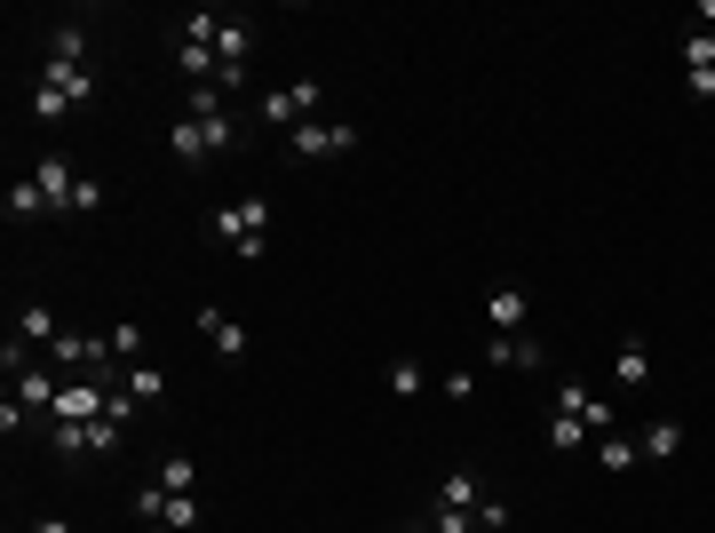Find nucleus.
<instances>
[{"instance_id": "b1692460", "label": "nucleus", "mask_w": 715, "mask_h": 533, "mask_svg": "<svg viewBox=\"0 0 715 533\" xmlns=\"http://www.w3.org/2000/svg\"><path fill=\"white\" fill-rule=\"evenodd\" d=\"M104 343H112V359H120V367H136V359H143V326H136V319H120Z\"/></svg>"}, {"instance_id": "9b49d317", "label": "nucleus", "mask_w": 715, "mask_h": 533, "mask_svg": "<svg viewBox=\"0 0 715 533\" xmlns=\"http://www.w3.org/2000/svg\"><path fill=\"white\" fill-rule=\"evenodd\" d=\"M541 359H549V350L532 343V335H493V343H485V367H525V374H532Z\"/></svg>"}, {"instance_id": "0eeeda50", "label": "nucleus", "mask_w": 715, "mask_h": 533, "mask_svg": "<svg viewBox=\"0 0 715 533\" xmlns=\"http://www.w3.org/2000/svg\"><path fill=\"white\" fill-rule=\"evenodd\" d=\"M48 359H57V367H72V374H96V383H104V367H112V343H104V335H72V326H64Z\"/></svg>"}, {"instance_id": "393cba45", "label": "nucleus", "mask_w": 715, "mask_h": 533, "mask_svg": "<svg viewBox=\"0 0 715 533\" xmlns=\"http://www.w3.org/2000/svg\"><path fill=\"white\" fill-rule=\"evenodd\" d=\"M549 446H556V454H580V446H589V422H573V414H549Z\"/></svg>"}, {"instance_id": "39448f33", "label": "nucleus", "mask_w": 715, "mask_h": 533, "mask_svg": "<svg viewBox=\"0 0 715 533\" xmlns=\"http://www.w3.org/2000/svg\"><path fill=\"white\" fill-rule=\"evenodd\" d=\"M318 80H294V88H263V104H254V112H263V128H278V136H287V128H302V120H318Z\"/></svg>"}, {"instance_id": "aec40b11", "label": "nucleus", "mask_w": 715, "mask_h": 533, "mask_svg": "<svg viewBox=\"0 0 715 533\" xmlns=\"http://www.w3.org/2000/svg\"><path fill=\"white\" fill-rule=\"evenodd\" d=\"M9 215H16V223H33V215H48V191L33 184V175H16V184H9Z\"/></svg>"}, {"instance_id": "a878e982", "label": "nucleus", "mask_w": 715, "mask_h": 533, "mask_svg": "<svg viewBox=\"0 0 715 533\" xmlns=\"http://www.w3.org/2000/svg\"><path fill=\"white\" fill-rule=\"evenodd\" d=\"M160 486L167 494H191L199 486V462H191V454H167V462H160Z\"/></svg>"}, {"instance_id": "9d476101", "label": "nucleus", "mask_w": 715, "mask_h": 533, "mask_svg": "<svg viewBox=\"0 0 715 533\" xmlns=\"http://www.w3.org/2000/svg\"><path fill=\"white\" fill-rule=\"evenodd\" d=\"M636 454H644V462H676V454H683V422H668V414L644 422V430H636Z\"/></svg>"}, {"instance_id": "f3484780", "label": "nucleus", "mask_w": 715, "mask_h": 533, "mask_svg": "<svg viewBox=\"0 0 715 533\" xmlns=\"http://www.w3.org/2000/svg\"><path fill=\"white\" fill-rule=\"evenodd\" d=\"M16 335L57 350V335H64V326H57V311H48V302H24V311H16Z\"/></svg>"}, {"instance_id": "cd10ccee", "label": "nucleus", "mask_w": 715, "mask_h": 533, "mask_svg": "<svg viewBox=\"0 0 715 533\" xmlns=\"http://www.w3.org/2000/svg\"><path fill=\"white\" fill-rule=\"evenodd\" d=\"M414 533H438V525H414Z\"/></svg>"}, {"instance_id": "2eb2a0df", "label": "nucleus", "mask_w": 715, "mask_h": 533, "mask_svg": "<svg viewBox=\"0 0 715 533\" xmlns=\"http://www.w3.org/2000/svg\"><path fill=\"white\" fill-rule=\"evenodd\" d=\"M120 391H127V398H136V406H160V398H167V374H160V367H151V359H136V367H127V374H120Z\"/></svg>"}, {"instance_id": "f8f14e48", "label": "nucleus", "mask_w": 715, "mask_h": 533, "mask_svg": "<svg viewBox=\"0 0 715 533\" xmlns=\"http://www.w3.org/2000/svg\"><path fill=\"white\" fill-rule=\"evenodd\" d=\"M612 374H620V391H644V383H652V350H644V335H628L620 350H612Z\"/></svg>"}, {"instance_id": "dca6fc26", "label": "nucleus", "mask_w": 715, "mask_h": 533, "mask_svg": "<svg viewBox=\"0 0 715 533\" xmlns=\"http://www.w3.org/2000/svg\"><path fill=\"white\" fill-rule=\"evenodd\" d=\"M438 510H469V518L485 510V486H477V470H453V478H446V486H438Z\"/></svg>"}, {"instance_id": "423d86ee", "label": "nucleus", "mask_w": 715, "mask_h": 533, "mask_svg": "<svg viewBox=\"0 0 715 533\" xmlns=\"http://www.w3.org/2000/svg\"><path fill=\"white\" fill-rule=\"evenodd\" d=\"M335 151H358L350 120H302V128H287V160H335Z\"/></svg>"}, {"instance_id": "4468645a", "label": "nucleus", "mask_w": 715, "mask_h": 533, "mask_svg": "<svg viewBox=\"0 0 715 533\" xmlns=\"http://www.w3.org/2000/svg\"><path fill=\"white\" fill-rule=\"evenodd\" d=\"M485 319H493V335H525V287H493Z\"/></svg>"}, {"instance_id": "4be33fe9", "label": "nucleus", "mask_w": 715, "mask_h": 533, "mask_svg": "<svg viewBox=\"0 0 715 533\" xmlns=\"http://www.w3.org/2000/svg\"><path fill=\"white\" fill-rule=\"evenodd\" d=\"M72 430H80V454H112L127 422H112V414H96V422H72Z\"/></svg>"}, {"instance_id": "1a4fd4ad", "label": "nucleus", "mask_w": 715, "mask_h": 533, "mask_svg": "<svg viewBox=\"0 0 715 533\" xmlns=\"http://www.w3.org/2000/svg\"><path fill=\"white\" fill-rule=\"evenodd\" d=\"M556 414H573V422H589V430H597V438H604V430H612V406H597V398H589V383H556Z\"/></svg>"}, {"instance_id": "412c9836", "label": "nucleus", "mask_w": 715, "mask_h": 533, "mask_svg": "<svg viewBox=\"0 0 715 533\" xmlns=\"http://www.w3.org/2000/svg\"><path fill=\"white\" fill-rule=\"evenodd\" d=\"M381 383H390L398 398H422V391H429V367H422V359H390V374H381Z\"/></svg>"}, {"instance_id": "f03ea898", "label": "nucleus", "mask_w": 715, "mask_h": 533, "mask_svg": "<svg viewBox=\"0 0 715 533\" xmlns=\"http://www.w3.org/2000/svg\"><path fill=\"white\" fill-rule=\"evenodd\" d=\"M208 232L231 247L239 263H254V256L271 247V199H231V208H215V215H208Z\"/></svg>"}, {"instance_id": "6ab92c4d", "label": "nucleus", "mask_w": 715, "mask_h": 533, "mask_svg": "<svg viewBox=\"0 0 715 533\" xmlns=\"http://www.w3.org/2000/svg\"><path fill=\"white\" fill-rule=\"evenodd\" d=\"M644 454H636V438H620V430H604L597 438V470H636Z\"/></svg>"}, {"instance_id": "ddd939ff", "label": "nucleus", "mask_w": 715, "mask_h": 533, "mask_svg": "<svg viewBox=\"0 0 715 533\" xmlns=\"http://www.w3.org/2000/svg\"><path fill=\"white\" fill-rule=\"evenodd\" d=\"M40 88H64L72 104H88V96H96V72L88 64H40Z\"/></svg>"}, {"instance_id": "a211bd4d", "label": "nucleus", "mask_w": 715, "mask_h": 533, "mask_svg": "<svg viewBox=\"0 0 715 533\" xmlns=\"http://www.w3.org/2000/svg\"><path fill=\"white\" fill-rule=\"evenodd\" d=\"M48 64H88V33L80 24H57V33H48Z\"/></svg>"}, {"instance_id": "20e7f679", "label": "nucleus", "mask_w": 715, "mask_h": 533, "mask_svg": "<svg viewBox=\"0 0 715 533\" xmlns=\"http://www.w3.org/2000/svg\"><path fill=\"white\" fill-rule=\"evenodd\" d=\"M127 510H136L143 525H175V533H191V525H199V494H167L160 478H143Z\"/></svg>"}, {"instance_id": "bb28decb", "label": "nucleus", "mask_w": 715, "mask_h": 533, "mask_svg": "<svg viewBox=\"0 0 715 533\" xmlns=\"http://www.w3.org/2000/svg\"><path fill=\"white\" fill-rule=\"evenodd\" d=\"M33 533H72V518H57V510H48V518H33Z\"/></svg>"}, {"instance_id": "7ed1b4c3", "label": "nucleus", "mask_w": 715, "mask_h": 533, "mask_svg": "<svg viewBox=\"0 0 715 533\" xmlns=\"http://www.w3.org/2000/svg\"><path fill=\"white\" fill-rule=\"evenodd\" d=\"M231 144H239L231 112H184V120H175V128H167V151H175V160H184V168L215 160V151H231Z\"/></svg>"}, {"instance_id": "f257e3e1", "label": "nucleus", "mask_w": 715, "mask_h": 533, "mask_svg": "<svg viewBox=\"0 0 715 533\" xmlns=\"http://www.w3.org/2000/svg\"><path fill=\"white\" fill-rule=\"evenodd\" d=\"M33 184L48 191V215H96V208H104V184H96V175H72L64 151H40Z\"/></svg>"}, {"instance_id": "5701e85b", "label": "nucleus", "mask_w": 715, "mask_h": 533, "mask_svg": "<svg viewBox=\"0 0 715 533\" xmlns=\"http://www.w3.org/2000/svg\"><path fill=\"white\" fill-rule=\"evenodd\" d=\"M57 391H64L57 374H16V398L24 406H48V414H57Z\"/></svg>"}, {"instance_id": "6e6552de", "label": "nucleus", "mask_w": 715, "mask_h": 533, "mask_svg": "<svg viewBox=\"0 0 715 533\" xmlns=\"http://www.w3.org/2000/svg\"><path fill=\"white\" fill-rule=\"evenodd\" d=\"M199 335H208L215 359H247V326L231 311H215V302H199Z\"/></svg>"}]
</instances>
